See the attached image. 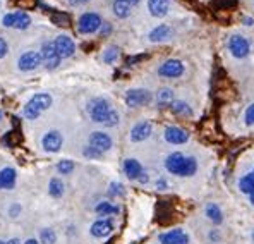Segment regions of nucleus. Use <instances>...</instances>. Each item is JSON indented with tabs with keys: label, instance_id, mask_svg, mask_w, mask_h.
Returning a JSON list of instances; mask_svg holds the SVG:
<instances>
[{
	"label": "nucleus",
	"instance_id": "1",
	"mask_svg": "<svg viewBox=\"0 0 254 244\" xmlns=\"http://www.w3.org/2000/svg\"><path fill=\"white\" fill-rule=\"evenodd\" d=\"M89 117L95 122L103 124V126L114 127L119 124V112L110 105V102L105 98H95L88 105Z\"/></svg>",
	"mask_w": 254,
	"mask_h": 244
},
{
	"label": "nucleus",
	"instance_id": "2",
	"mask_svg": "<svg viewBox=\"0 0 254 244\" xmlns=\"http://www.w3.org/2000/svg\"><path fill=\"white\" fill-rule=\"evenodd\" d=\"M167 172L177 175V177H192L197 172V160L194 157H188L184 153H172L165 160Z\"/></svg>",
	"mask_w": 254,
	"mask_h": 244
},
{
	"label": "nucleus",
	"instance_id": "3",
	"mask_svg": "<svg viewBox=\"0 0 254 244\" xmlns=\"http://www.w3.org/2000/svg\"><path fill=\"white\" fill-rule=\"evenodd\" d=\"M52 105V96L48 93H38L35 95L24 107V117L26 119H38V115L45 112L47 108H50Z\"/></svg>",
	"mask_w": 254,
	"mask_h": 244
},
{
	"label": "nucleus",
	"instance_id": "4",
	"mask_svg": "<svg viewBox=\"0 0 254 244\" xmlns=\"http://www.w3.org/2000/svg\"><path fill=\"white\" fill-rule=\"evenodd\" d=\"M229 50L235 59H246L251 54V43L246 36L232 35L229 38Z\"/></svg>",
	"mask_w": 254,
	"mask_h": 244
},
{
	"label": "nucleus",
	"instance_id": "5",
	"mask_svg": "<svg viewBox=\"0 0 254 244\" xmlns=\"http://www.w3.org/2000/svg\"><path fill=\"white\" fill-rule=\"evenodd\" d=\"M102 24H103V21L98 14L86 12L79 17V21H77V29H79V33H83V35H91V33L98 31V29L102 28Z\"/></svg>",
	"mask_w": 254,
	"mask_h": 244
},
{
	"label": "nucleus",
	"instance_id": "6",
	"mask_svg": "<svg viewBox=\"0 0 254 244\" xmlns=\"http://www.w3.org/2000/svg\"><path fill=\"white\" fill-rule=\"evenodd\" d=\"M151 100H153L151 91H148L144 88H134L126 93V103L129 107H143V105H148Z\"/></svg>",
	"mask_w": 254,
	"mask_h": 244
},
{
	"label": "nucleus",
	"instance_id": "7",
	"mask_svg": "<svg viewBox=\"0 0 254 244\" xmlns=\"http://www.w3.org/2000/svg\"><path fill=\"white\" fill-rule=\"evenodd\" d=\"M184 74V64L177 59H169L158 67V76L162 78H170V80H175V78H181Z\"/></svg>",
	"mask_w": 254,
	"mask_h": 244
},
{
	"label": "nucleus",
	"instance_id": "8",
	"mask_svg": "<svg viewBox=\"0 0 254 244\" xmlns=\"http://www.w3.org/2000/svg\"><path fill=\"white\" fill-rule=\"evenodd\" d=\"M40 55H42V62L45 64V67H47V69H57L59 64H61V61H62L61 55H59V52L55 50L54 41H48V43H45L42 47Z\"/></svg>",
	"mask_w": 254,
	"mask_h": 244
},
{
	"label": "nucleus",
	"instance_id": "9",
	"mask_svg": "<svg viewBox=\"0 0 254 244\" xmlns=\"http://www.w3.org/2000/svg\"><path fill=\"white\" fill-rule=\"evenodd\" d=\"M29 24H31V17L26 12H22V10L10 12V14H7V16H3V26H7V28L26 29Z\"/></svg>",
	"mask_w": 254,
	"mask_h": 244
},
{
	"label": "nucleus",
	"instance_id": "10",
	"mask_svg": "<svg viewBox=\"0 0 254 244\" xmlns=\"http://www.w3.org/2000/svg\"><path fill=\"white\" fill-rule=\"evenodd\" d=\"M160 244H189V234L181 227L172 229L160 234Z\"/></svg>",
	"mask_w": 254,
	"mask_h": 244
},
{
	"label": "nucleus",
	"instance_id": "11",
	"mask_svg": "<svg viewBox=\"0 0 254 244\" xmlns=\"http://www.w3.org/2000/svg\"><path fill=\"white\" fill-rule=\"evenodd\" d=\"M54 45H55V50H57L59 55H61V59L72 57L74 52H76V45H74L72 38H69V36H65V35L57 36L54 41Z\"/></svg>",
	"mask_w": 254,
	"mask_h": 244
},
{
	"label": "nucleus",
	"instance_id": "12",
	"mask_svg": "<svg viewBox=\"0 0 254 244\" xmlns=\"http://www.w3.org/2000/svg\"><path fill=\"white\" fill-rule=\"evenodd\" d=\"M165 140L170 145H184L189 141V133L179 126H169L165 129Z\"/></svg>",
	"mask_w": 254,
	"mask_h": 244
},
{
	"label": "nucleus",
	"instance_id": "13",
	"mask_svg": "<svg viewBox=\"0 0 254 244\" xmlns=\"http://www.w3.org/2000/svg\"><path fill=\"white\" fill-rule=\"evenodd\" d=\"M112 145H114V141H112V138L105 133L96 131V133H93L91 136H89V146L95 148V150H98L100 153L108 152V150L112 148Z\"/></svg>",
	"mask_w": 254,
	"mask_h": 244
},
{
	"label": "nucleus",
	"instance_id": "14",
	"mask_svg": "<svg viewBox=\"0 0 254 244\" xmlns=\"http://www.w3.org/2000/svg\"><path fill=\"white\" fill-rule=\"evenodd\" d=\"M40 64H42V55H40V52H26V54H22L19 57V61H17L19 69L24 71V73L36 69Z\"/></svg>",
	"mask_w": 254,
	"mask_h": 244
},
{
	"label": "nucleus",
	"instance_id": "15",
	"mask_svg": "<svg viewBox=\"0 0 254 244\" xmlns=\"http://www.w3.org/2000/svg\"><path fill=\"white\" fill-rule=\"evenodd\" d=\"M62 143H64L62 134L59 133V131H50V133H47L43 136L42 145H43L45 152H48V153H57L59 150H61Z\"/></svg>",
	"mask_w": 254,
	"mask_h": 244
},
{
	"label": "nucleus",
	"instance_id": "16",
	"mask_svg": "<svg viewBox=\"0 0 254 244\" xmlns=\"http://www.w3.org/2000/svg\"><path fill=\"white\" fill-rule=\"evenodd\" d=\"M151 133H153L151 122H148V121L137 122L136 126L132 127V131H130V141L141 143V141L148 140V138L151 136Z\"/></svg>",
	"mask_w": 254,
	"mask_h": 244
},
{
	"label": "nucleus",
	"instance_id": "17",
	"mask_svg": "<svg viewBox=\"0 0 254 244\" xmlns=\"http://www.w3.org/2000/svg\"><path fill=\"white\" fill-rule=\"evenodd\" d=\"M124 172L126 175L130 179V181H139L144 175V168L143 165L137 162L136 159H127L124 162Z\"/></svg>",
	"mask_w": 254,
	"mask_h": 244
},
{
	"label": "nucleus",
	"instance_id": "18",
	"mask_svg": "<svg viewBox=\"0 0 254 244\" xmlns=\"http://www.w3.org/2000/svg\"><path fill=\"white\" fill-rule=\"evenodd\" d=\"M114 232V222L110 219H100L91 225V236L95 238H107Z\"/></svg>",
	"mask_w": 254,
	"mask_h": 244
},
{
	"label": "nucleus",
	"instance_id": "19",
	"mask_svg": "<svg viewBox=\"0 0 254 244\" xmlns=\"http://www.w3.org/2000/svg\"><path fill=\"white\" fill-rule=\"evenodd\" d=\"M148 9H149V14H151V16L163 17L169 14L170 0H148Z\"/></svg>",
	"mask_w": 254,
	"mask_h": 244
},
{
	"label": "nucleus",
	"instance_id": "20",
	"mask_svg": "<svg viewBox=\"0 0 254 244\" xmlns=\"http://www.w3.org/2000/svg\"><path fill=\"white\" fill-rule=\"evenodd\" d=\"M172 36V29L170 26L167 24H160L156 26V28H153L151 31H149L148 38L149 41H153V43H162V41H167Z\"/></svg>",
	"mask_w": 254,
	"mask_h": 244
},
{
	"label": "nucleus",
	"instance_id": "21",
	"mask_svg": "<svg viewBox=\"0 0 254 244\" xmlns=\"http://www.w3.org/2000/svg\"><path fill=\"white\" fill-rule=\"evenodd\" d=\"M17 174L14 168L5 167L0 170V189H12L14 184H16Z\"/></svg>",
	"mask_w": 254,
	"mask_h": 244
},
{
	"label": "nucleus",
	"instance_id": "22",
	"mask_svg": "<svg viewBox=\"0 0 254 244\" xmlns=\"http://www.w3.org/2000/svg\"><path fill=\"white\" fill-rule=\"evenodd\" d=\"M239 189L244 194H253L254 193V170L248 172L244 177L239 179Z\"/></svg>",
	"mask_w": 254,
	"mask_h": 244
},
{
	"label": "nucleus",
	"instance_id": "23",
	"mask_svg": "<svg viewBox=\"0 0 254 244\" xmlns=\"http://www.w3.org/2000/svg\"><path fill=\"white\" fill-rule=\"evenodd\" d=\"M96 213L98 215H105V217H110V215H119V212H121V208H119L117 205L110 203V201H102V203L96 205Z\"/></svg>",
	"mask_w": 254,
	"mask_h": 244
},
{
	"label": "nucleus",
	"instance_id": "24",
	"mask_svg": "<svg viewBox=\"0 0 254 244\" xmlns=\"http://www.w3.org/2000/svg\"><path fill=\"white\" fill-rule=\"evenodd\" d=\"M206 217L215 225L223 222V213H222V210H220V206L216 203H208L206 205Z\"/></svg>",
	"mask_w": 254,
	"mask_h": 244
},
{
	"label": "nucleus",
	"instance_id": "25",
	"mask_svg": "<svg viewBox=\"0 0 254 244\" xmlns=\"http://www.w3.org/2000/svg\"><path fill=\"white\" fill-rule=\"evenodd\" d=\"M170 108H172V112H174V114L182 115V117H192V115H194L190 105L186 103V102H174L170 105Z\"/></svg>",
	"mask_w": 254,
	"mask_h": 244
},
{
	"label": "nucleus",
	"instance_id": "26",
	"mask_svg": "<svg viewBox=\"0 0 254 244\" xmlns=\"http://www.w3.org/2000/svg\"><path fill=\"white\" fill-rule=\"evenodd\" d=\"M130 10H132V5L122 2V0H114V14L117 17H121V19H124V17H129L130 16Z\"/></svg>",
	"mask_w": 254,
	"mask_h": 244
},
{
	"label": "nucleus",
	"instance_id": "27",
	"mask_svg": "<svg viewBox=\"0 0 254 244\" xmlns=\"http://www.w3.org/2000/svg\"><path fill=\"white\" fill-rule=\"evenodd\" d=\"M156 102H158V105H162V107H165V105H172L174 103V89L162 88L158 93H156Z\"/></svg>",
	"mask_w": 254,
	"mask_h": 244
},
{
	"label": "nucleus",
	"instance_id": "28",
	"mask_svg": "<svg viewBox=\"0 0 254 244\" xmlns=\"http://www.w3.org/2000/svg\"><path fill=\"white\" fill-rule=\"evenodd\" d=\"M64 182L61 181V179H57V177H54L50 181V184H48V193H50V196H54V198H61L62 194H64Z\"/></svg>",
	"mask_w": 254,
	"mask_h": 244
},
{
	"label": "nucleus",
	"instance_id": "29",
	"mask_svg": "<svg viewBox=\"0 0 254 244\" xmlns=\"http://www.w3.org/2000/svg\"><path fill=\"white\" fill-rule=\"evenodd\" d=\"M52 22L57 24V26H62V28H69L70 16L65 12H55V14H52Z\"/></svg>",
	"mask_w": 254,
	"mask_h": 244
},
{
	"label": "nucleus",
	"instance_id": "30",
	"mask_svg": "<svg viewBox=\"0 0 254 244\" xmlns=\"http://www.w3.org/2000/svg\"><path fill=\"white\" fill-rule=\"evenodd\" d=\"M40 241L43 244H55L57 234H55V231H52V229H42V231H40Z\"/></svg>",
	"mask_w": 254,
	"mask_h": 244
},
{
	"label": "nucleus",
	"instance_id": "31",
	"mask_svg": "<svg viewBox=\"0 0 254 244\" xmlns=\"http://www.w3.org/2000/svg\"><path fill=\"white\" fill-rule=\"evenodd\" d=\"M119 57V47H108L105 50V54H103V61L107 64H112L115 62Z\"/></svg>",
	"mask_w": 254,
	"mask_h": 244
},
{
	"label": "nucleus",
	"instance_id": "32",
	"mask_svg": "<svg viewBox=\"0 0 254 244\" xmlns=\"http://www.w3.org/2000/svg\"><path fill=\"white\" fill-rule=\"evenodd\" d=\"M57 170L59 174H70V172L74 170V162H70V160H61V162L57 163Z\"/></svg>",
	"mask_w": 254,
	"mask_h": 244
},
{
	"label": "nucleus",
	"instance_id": "33",
	"mask_svg": "<svg viewBox=\"0 0 254 244\" xmlns=\"http://www.w3.org/2000/svg\"><path fill=\"white\" fill-rule=\"evenodd\" d=\"M16 3L21 9H33V7H36L38 0H16Z\"/></svg>",
	"mask_w": 254,
	"mask_h": 244
},
{
	"label": "nucleus",
	"instance_id": "34",
	"mask_svg": "<svg viewBox=\"0 0 254 244\" xmlns=\"http://www.w3.org/2000/svg\"><path fill=\"white\" fill-rule=\"evenodd\" d=\"M244 117H246V124H248V126H254V103L248 107Z\"/></svg>",
	"mask_w": 254,
	"mask_h": 244
},
{
	"label": "nucleus",
	"instance_id": "35",
	"mask_svg": "<svg viewBox=\"0 0 254 244\" xmlns=\"http://www.w3.org/2000/svg\"><path fill=\"white\" fill-rule=\"evenodd\" d=\"M84 157H88V159H98V157H102L103 153H100L98 150H95V148H91V146H86V150H84Z\"/></svg>",
	"mask_w": 254,
	"mask_h": 244
},
{
	"label": "nucleus",
	"instance_id": "36",
	"mask_svg": "<svg viewBox=\"0 0 254 244\" xmlns=\"http://www.w3.org/2000/svg\"><path fill=\"white\" fill-rule=\"evenodd\" d=\"M110 193H112V194H119V196H122V194H124V186H122L121 182H112V184H110Z\"/></svg>",
	"mask_w": 254,
	"mask_h": 244
},
{
	"label": "nucleus",
	"instance_id": "37",
	"mask_svg": "<svg viewBox=\"0 0 254 244\" xmlns=\"http://www.w3.org/2000/svg\"><path fill=\"white\" fill-rule=\"evenodd\" d=\"M7 50H9V47H7V41L3 40V38H0V59L5 57Z\"/></svg>",
	"mask_w": 254,
	"mask_h": 244
},
{
	"label": "nucleus",
	"instance_id": "38",
	"mask_svg": "<svg viewBox=\"0 0 254 244\" xmlns=\"http://www.w3.org/2000/svg\"><path fill=\"white\" fill-rule=\"evenodd\" d=\"M110 31H112V26L108 24V22H103V24H102V35H103V36H107Z\"/></svg>",
	"mask_w": 254,
	"mask_h": 244
},
{
	"label": "nucleus",
	"instance_id": "39",
	"mask_svg": "<svg viewBox=\"0 0 254 244\" xmlns=\"http://www.w3.org/2000/svg\"><path fill=\"white\" fill-rule=\"evenodd\" d=\"M156 187H160V189H165V187H167L165 179H158V181H156Z\"/></svg>",
	"mask_w": 254,
	"mask_h": 244
},
{
	"label": "nucleus",
	"instance_id": "40",
	"mask_svg": "<svg viewBox=\"0 0 254 244\" xmlns=\"http://www.w3.org/2000/svg\"><path fill=\"white\" fill-rule=\"evenodd\" d=\"M86 2H89V0H69L70 5H83Z\"/></svg>",
	"mask_w": 254,
	"mask_h": 244
},
{
	"label": "nucleus",
	"instance_id": "41",
	"mask_svg": "<svg viewBox=\"0 0 254 244\" xmlns=\"http://www.w3.org/2000/svg\"><path fill=\"white\" fill-rule=\"evenodd\" d=\"M143 57H144V55H137V57H130V59H129V61H127V62H129V64H134V62L141 61V59H143Z\"/></svg>",
	"mask_w": 254,
	"mask_h": 244
},
{
	"label": "nucleus",
	"instance_id": "42",
	"mask_svg": "<svg viewBox=\"0 0 254 244\" xmlns=\"http://www.w3.org/2000/svg\"><path fill=\"white\" fill-rule=\"evenodd\" d=\"M122 2H126V3H129V5H136V3H139L141 0H122Z\"/></svg>",
	"mask_w": 254,
	"mask_h": 244
},
{
	"label": "nucleus",
	"instance_id": "43",
	"mask_svg": "<svg viewBox=\"0 0 254 244\" xmlns=\"http://www.w3.org/2000/svg\"><path fill=\"white\" fill-rule=\"evenodd\" d=\"M253 22H254V19H251V17H244V24L246 26H251Z\"/></svg>",
	"mask_w": 254,
	"mask_h": 244
},
{
	"label": "nucleus",
	"instance_id": "44",
	"mask_svg": "<svg viewBox=\"0 0 254 244\" xmlns=\"http://www.w3.org/2000/svg\"><path fill=\"white\" fill-rule=\"evenodd\" d=\"M7 244H21L19 239H10V241H7Z\"/></svg>",
	"mask_w": 254,
	"mask_h": 244
},
{
	"label": "nucleus",
	"instance_id": "45",
	"mask_svg": "<svg viewBox=\"0 0 254 244\" xmlns=\"http://www.w3.org/2000/svg\"><path fill=\"white\" fill-rule=\"evenodd\" d=\"M24 244H40V243L36 241V239H28V241H26Z\"/></svg>",
	"mask_w": 254,
	"mask_h": 244
},
{
	"label": "nucleus",
	"instance_id": "46",
	"mask_svg": "<svg viewBox=\"0 0 254 244\" xmlns=\"http://www.w3.org/2000/svg\"><path fill=\"white\" fill-rule=\"evenodd\" d=\"M249 200H251V205L254 206V193H253V194H249Z\"/></svg>",
	"mask_w": 254,
	"mask_h": 244
},
{
	"label": "nucleus",
	"instance_id": "47",
	"mask_svg": "<svg viewBox=\"0 0 254 244\" xmlns=\"http://www.w3.org/2000/svg\"><path fill=\"white\" fill-rule=\"evenodd\" d=\"M0 244H7V243L5 241H0Z\"/></svg>",
	"mask_w": 254,
	"mask_h": 244
},
{
	"label": "nucleus",
	"instance_id": "48",
	"mask_svg": "<svg viewBox=\"0 0 254 244\" xmlns=\"http://www.w3.org/2000/svg\"><path fill=\"white\" fill-rule=\"evenodd\" d=\"M253 239H254V232H253Z\"/></svg>",
	"mask_w": 254,
	"mask_h": 244
}]
</instances>
